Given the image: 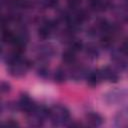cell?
Wrapping results in <instances>:
<instances>
[{"mask_svg": "<svg viewBox=\"0 0 128 128\" xmlns=\"http://www.w3.org/2000/svg\"><path fill=\"white\" fill-rule=\"evenodd\" d=\"M4 125H6V126H8V127H16V126H18V124H17L15 121H13V120H9V121H7Z\"/></svg>", "mask_w": 128, "mask_h": 128, "instance_id": "4fadbf2b", "label": "cell"}, {"mask_svg": "<svg viewBox=\"0 0 128 128\" xmlns=\"http://www.w3.org/2000/svg\"><path fill=\"white\" fill-rule=\"evenodd\" d=\"M54 79H55V81H56V82L62 83V82H63V81H65V79H66V74H65V72H64L63 70H61V69L57 70V71L55 72Z\"/></svg>", "mask_w": 128, "mask_h": 128, "instance_id": "52a82bcc", "label": "cell"}, {"mask_svg": "<svg viewBox=\"0 0 128 128\" xmlns=\"http://www.w3.org/2000/svg\"><path fill=\"white\" fill-rule=\"evenodd\" d=\"M85 50H86V54L89 55L90 57H97V55H98V51H97L96 47L92 44L87 45Z\"/></svg>", "mask_w": 128, "mask_h": 128, "instance_id": "ba28073f", "label": "cell"}, {"mask_svg": "<svg viewBox=\"0 0 128 128\" xmlns=\"http://www.w3.org/2000/svg\"><path fill=\"white\" fill-rule=\"evenodd\" d=\"M102 74H101V71L100 70H97V71H92V72H89L87 74V83L90 85V86H96L99 84V82L102 80Z\"/></svg>", "mask_w": 128, "mask_h": 128, "instance_id": "6da1fadb", "label": "cell"}, {"mask_svg": "<svg viewBox=\"0 0 128 128\" xmlns=\"http://www.w3.org/2000/svg\"><path fill=\"white\" fill-rule=\"evenodd\" d=\"M81 0H68V6L71 9H76L78 8Z\"/></svg>", "mask_w": 128, "mask_h": 128, "instance_id": "30bf717a", "label": "cell"}, {"mask_svg": "<svg viewBox=\"0 0 128 128\" xmlns=\"http://www.w3.org/2000/svg\"><path fill=\"white\" fill-rule=\"evenodd\" d=\"M9 90H10V85H9L8 83L3 82V83L1 84V91H2V92H8Z\"/></svg>", "mask_w": 128, "mask_h": 128, "instance_id": "7c38bea8", "label": "cell"}, {"mask_svg": "<svg viewBox=\"0 0 128 128\" xmlns=\"http://www.w3.org/2000/svg\"><path fill=\"white\" fill-rule=\"evenodd\" d=\"M86 117H87V121L89 122V124L91 126H100L103 122L102 117L98 113H95V112L88 113Z\"/></svg>", "mask_w": 128, "mask_h": 128, "instance_id": "3957f363", "label": "cell"}, {"mask_svg": "<svg viewBox=\"0 0 128 128\" xmlns=\"http://www.w3.org/2000/svg\"><path fill=\"white\" fill-rule=\"evenodd\" d=\"M101 74H102V78L109 81V82H117L118 80V75L116 72H114L112 69L106 67L103 70H100Z\"/></svg>", "mask_w": 128, "mask_h": 128, "instance_id": "7a4b0ae2", "label": "cell"}, {"mask_svg": "<svg viewBox=\"0 0 128 128\" xmlns=\"http://www.w3.org/2000/svg\"><path fill=\"white\" fill-rule=\"evenodd\" d=\"M121 52L125 55H128V40H126L125 42L122 43L121 45Z\"/></svg>", "mask_w": 128, "mask_h": 128, "instance_id": "8fae6325", "label": "cell"}, {"mask_svg": "<svg viewBox=\"0 0 128 128\" xmlns=\"http://www.w3.org/2000/svg\"><path fill=\"white\" fill-rule=\"evenodd\" d=\"M52 29H51V27L45 22L39 29H38V35H39V37L40 38H42V39H47L49 36H50V34L52 33Z\"/></svg>", "mask_w": 128, "mask_h": 128, "instance_id": "5b68a950", "label": "cell"}, {"mask_svg": "<svg viewBox=\"0 0 128 128\" xmlns=\"http://www.w3.org/2000/svg\"><path fill=\"white\" fill-rule=\"evenodd\" d=\"M38 75L41 77V78H48V76H49V70L46 68V67H41V68H39V70H38Z\"/></svg>", "mask_w": 128, "mask_h": 128, "instance_id": "9c48e42d", "label": "cell"}, {"mask_svg": "<svg viewBox=\"0 0 128 128\" xmlns=\"http://www.w3.org/2000/svg\"><path fill=\"white\" fill-rule=\"evenodd\" d=\"M83 48V43L79 40H75V39H72L70 41V49L73 50L74 52H77V51H80L81 49Z\"/></svg>", "mask_w": 128, "mask_h": 128, "instance_id": "8992f818", "label": "cell"}, {"mask_svg": "<svg viewBox=\"0 0 128 128\" xmlns=\"http://www.w3.org/2000/svg\"><path fill=\"white\" fill-rule=\"evenodd\" d=\"M75 53H76V52H74V51L71 50L70 48H69L68 50H66V51L63 53V55H62V60H63V62L66 63V64H68V65L74 64L75 61H76Z\"/></svg>", "mask_w": 128, "mask_h": 128, "instance_id": "277c9868", "label": "cell"}]
</instances>
